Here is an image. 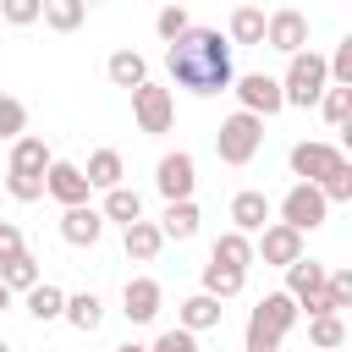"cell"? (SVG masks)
I'll return each instance as SVG.
<instances>
[{
  "mask_svg": "<svg viewBox=\"0 0 352 352\" xmlns=\"http://www.w3.org/2000/svg\"><path fill=\"white\" fill-rule=\"evenodd\" d=\"M165 72H170V82L187 88V94H226V88L236 82V72H231V44H226L214 28H187L182 38H170Z\"/></svg>",
  "mask_w": 352,
  "mask_h": 352,
  "instance_id": "obj_1",
  "label": "cell"
},
{
  "mask_svg": "<svg viewBox=\"0 0 352 352\" xmlns=\"http://www.w3.org/2000/svg\"><path fill=\"white\" fill-rule=\"evenodd\" d=\"M297 324V302L286 292H270L258 297V308L248 314V336H242V352H280L286 330Z\"/></svg>",
  "mask_w": 352,
  "mask_h": 352,
  "instance_id": "obj_2",
  "label": "cell"
},
{
  "mask_svg": "<svg viewBox=\"0 0 352 352\" xmlns=\"http://www.w3.org/2000/svg\"><path fill=\"white\" fill-rule=\"evenodd\" d=\"M324 88H330L324 55L297 50V55H292V66H286V77H280V99H286V104H297V110H308V104H319V94H324Z\"/></svg>",
  "mask_w": 352,
  "mask_h": 352,
  "instance_id": "obj_3",
  "label": "cell"
},
{
  "mask_svg": "<svg viewBox=\"0 0 352 352\" xmlns=\"http://www.w3.org/2000/svg\"><path fill=\"white\" fill-rule=\"evenodd\" d=\"M258 143H264V121L248 116V110H231V116L220 121V132H214V154H220L226 165H248V160L258 154Z\"/></svg>",
  "mask_w": 352,
  "mask_h": 352,
  "instance_id": "obj_4",
  "label": "cell"
},
{
  "mask_svg": "<svg viewBox=\"0 0 352 352\" xmlns=\"http://www.w3.org/2000/svg\"><path fill=\"white\" fill-rule=\"evenodd\" d=\"M132 116H138V132H170V121H176V99H170V88H160V82H138V88H132Z\"/></svg>",
  "mask_w": 352,
  "mask_h": 352,
  "instance_id": "obj_5",
  "label": "cell"
},
{
  "mask_svg": "<svg viewBox=\"0 0 352 352\" xmlns=\"http://www.w3.org/2000/svg\"><path fill=\"white\" fill-rule=\"evenodd\" d=\"M236 104L248 110V116H275V110H286V99H280V77H270V72H248V77H236Z\"/></svg>",
  "mask_w": 352,
  "mask_h": 352,
  "instance_id": "obj_6",
  "label": "cell"
},
{
  "mask_svg": "<svg viewBox=\"0 0 352 352\" xmlns=\"http://www.w3.org/2000/svg\"><path fill=\"white\" fill-rule=\"evenodd\" d=\"M324 214H330V204L319 198L314 182H297L280 198V226H292V231H314V226H324Z\"/></svg>",
  "mask_w": 352,
  "mask_h": 352,
  "instance_id": "obj_7",
  "label": "cell"
},
{
  "mask_svg": "<svg viewBox=\"0 0 352 352\" xmlns=\"http://www.w3.org/2000/svg\"><path fill=\"white\" fill-rule=\"evenodd\" d=\"M264 44H270V50H286V55L308 50V16L292 11V6L270 11V16H264Z\"/></svg>",
  "mask_w": 352,
  "mask_h": 352,
  "instance_id": "obj_8",
  "label": "cell"
},
{
  "mask_svg": "<svg viewBox=\"0 0 352 352\" xmlns=\"http://www.w3.org/2000/svg\"><path fill=\"white\" fill-rule=\"evenodd\" d=\"M192 182H198V165H192V154H187V148H176V154H165V160L154 165V187L165 192V204L192 198Z\"/></svg>",
  "mask_w": 352,
  "mask_h": 352,
  "instance_id": "obj_9",
  "label": "cell"
},
{
  "mask_svg": "<svg viewBox=\"0 0 352 352\" xmlns=\"http://www.w3.org/2000/svg\"><path fill=\"white\" fill-rule=\"evenodd\" d=\"M253 258H264V264H275V270H286L292 258H302V231H292V226H280V220H270V226L258 231V242H253Z\"/></svg>",
  "mask_w": 352,
  "mask_h": 352,
  "instance_id": "obj_10",
  "label": "cell"
},
{
  "mask_svg": "<svg viewBox=\"0 0 352 352\" xmlns=\"http://www.w3.org/2000/svg\"><path fill=\"white\" fill-rule=\"evenodd\" d=\"M44 192L60 204V209H72V204H88V176H82V165H66V160H50V170H44Z\"/></svg>",
  "mask_w": 352,
  "mask_h": 352,
  "instance_id": "obj_11",
  "label": "cell"
},
{
  "mask_svg": "<svg viewBox=\"0 0 352 352\" xmlns=\"http://www.w3.org/2000/svg\"><path fill=\"white\" fill-rule=\"evenodd\" d=\"M160 302H165V292H160V280H148V275L126 280V292H121V314H126L132 324H148V319H160Z\"/></svg>",
  "mask_w": 352,
  "mask_h": 352,
  "instance_id": "obj_12",
  "label": "cell"
},
{
  "mask_svg": "<svg viewBox=\"0 0 352 352\" xmlns=\"http://www.w3.org/2000/svg\"><path fill=\"white\" fill-rule=\"evenodd\" d=\"M60 236H66L72 248H94V242L104 236V214H99L94 204H72V209L60 214Z\"/></svg>",
  "mask_w": 352,
  "mask_h": 352,
  "instance_id": "obj_13",
  "label": "cell"
},
{
  "mask_svg": "<svg viewBox=\"0 0 352 352\" xmlns=\"http://www.w3.org/2000/svg\"><path fill=\"white\" fill-rule=\"evenodd\" d=\"M336 160H346L336 143H297L292 148V176H302V182H319Z\"/></svg>",
  "mask_w": 352,
  "mask_h": 352,
  "instance_id": "obj_14",
  "label": "cell"
},
{
  "mask_svg": "<svg viewBox=\"0 0 352 352\" xmlns=\"http://www.w3.org/2000/svg\"><path fill=\"white\" fill-rule=\"evenodd\" d=\"M264 226H270V198H264V192H253V187H248V192H236V198H231V231L258 236Z\"/></svg>",
  "mask_w": 352,
  "mask_h": 352,
  "instance_id": "obj_15",
  "label": "cell"
},
{
  "mask_svg": "<svg viewBox=\"0 0 352 352\" xmlns=\"http://www.w3.org/2000/svg\"><path fill=\"white\" fill-rule=\"evenodd\" d=\"M209 264H226V270H242V275H248V264H253V236H242V231H220L214 248H209Z\"/></svg>",
  "mask_w": 352,
  "mask_h": 352,
  "instance_id": "obj_16",
  "label": "cell"
},
{
  "mask_svg": "<svg viewBox=\"0 0 352 352\" xmlns=\"http://www.w3.org/2000/svg\"><path fill=\"white\" fill-rule=\"evenodd\" d=\"M60 319H66L72 330H82V336H94V330L104 324V302H99V292H77V297H66V308H60Z\"/></svg>",
  "mask_w": 352,
  "mask_h": 352,
  "instance_id": "obj_17",
  "label": "cell"
},
{
  "mask_svg": "<svg viewBox=\"0 0 352 352\" xmlns=\"http://www.w3.org/2000/svg\"><path fill=\"white\" fill-rule=\"evenodd\" d=\"M82 176H88V187L110 192V187H121L126 165H121V154H116V148H94V154H88V165H82Z\"/></svg>",
  "mask_w": 352,
  "mask_h": 352,
  "instance_id": "obj_18",
  "label": "cell"
},
{
  "mask_svg": "<svg viewBox=\"0 0 352 352\" xmlns=\"http://www.w3.org/2000/svg\"><path fill=\"white\" fill-rule=\"evenodd\" d=\"M160 236H170V242H187V236H198V204H192V198H176V204H165V214H160Z\"/></svg>",
  "mask_w": 352,
  "mask_h": 352,
  "instance_id": "obj_19",
  "label": "cell"
},
{
  "mask_svg": "<svg viewBox=\"0 0 352 352\" xmlns=\"http://www.w3.org/2000/svg\"><path fill=\"white\" fill-rule=\"evenodd\" d=\"M220 314H226V308H220V302H214L209 292H192V297H187V302L176 308L182 330H192V336H198V330H214V324H220Z\"/></svg>",
  "mask_w": 352,
  "mask_h": 352,
  "instance_id": "obj_20",
  "label": "cell"
},
{
  "mask_svg": "<svg viewBox=\"0 0 352 352\" xmlns=\"http://www.w3.org/2000/svg\"><path fill=\"white\" fill-rule=\"evenodd\" d=\"M50 160H55V154L44 148V138H28V132H22V138L11 143V170H22V176H44Z\"/></svg>",
  "mask_w": 352,
  "mask_h": 352,
  "instance_id": "obj_21",
  "label": "cell"
},
{
  "mask_svg": "<svg viewBox=\"0 0 352 352\" xmlns=\"http://www.w3.org/2000/svg\"><path fill=\"white\" fill-rule=\"evenodd\" d=\"M121 248H126V258L148 264V258L165 248V236H160V226H154V220H132V226H126V236H121Z\"/></svg>",
  "mask_w": 352,
  "mask_h": 352,
  "instance_id": "obj_22",
  "label": "cell"
},
{
  "mask_svg": "<svg viewBox=\"0 0 352 352\" xmlns=\"http://www.w3.org/2000/svg\"><path fill=\"white\" fill-rule=\"evenodd\" d=\"M104 72H110L116 88H138V82H148V60H143L138 50H116V55L104 60Z\"/></svg>",
  "mask_w": 352,
  "mask_h": 352,
  "instance_id": "obj_23",
  "label": "cell"
},
{
  "mask_svg": "<svg viewBox=\"0 0 352 352\" xmlns=\"http://www.w3.org/2000/svg\"><path fill=\"white\" fill-rule=\"evenodd\" d=\"M0 286L6 292H28V286H38V258L22 248V253H11V258H0Z\"/></svg>",
  "mask_w": 352,
  "mask_h": 352,
  "instance_id": "obj_24",
  "label": "cell"
},
{
  "mask_svg": "<svg viewBox=\"0 0 352 352\" xmlns=\"http://www.w3.org/2000/svg\"><path fill=\"white\" fill-rule=\"evenodd\" d=\"M99 214L116 220V226H132V220H143V198H138L132 187H110L104 204H99Z\"/></svg>",
  "mask_w": 352,
  "mask_h": 352,
  "instance_id": "obj_25",
  "label": "cell"
},
{
  "mask_svg": "<svg viewBox=\"0 0 352 352\" xmlns=\"http://www.w3.org/2000/svg\"><path fill=\"white\" fill-rule=\"evenodd\" d=\"M22 297H28V314H33L38 324H50V319H60V308H66V292H60V286H50V280H38V286H28Z\"/></svg>",
  "mask_w": 352,
  "mask_h": 352,
  "instance_id": "obj_26",
  "label": "cell"
},
{
  "mask_svg": "<svg viewBox=\"0 0 352 352\" xmlns=\"http://www.w3.org/2000/svg\"><path fill=\"white\" fill-rule=\"evenodd\" d=\"M314 286H324V264H319V258H292V264H286V297L297 302V297L314 292Z\"/></svg>",
  "mask_w": 352,
  "mask_h": 352,
  "instance_id": "obj_27",
  "label": "cell"
},
{
  "mask_svg": "<svg viewBox=\"0 0 352 352\" xmlns=\"http://www.w3.org/2000/svg\"><path fill=\"white\" fill-rule=\"evenodd\" d=\"M226 44H264V11H258V6H236Z\"/></svg>",
  "mask_w": 352,
  "mask_h": 352,
  "instance_id": "obj_28",
  "label": "cell"
},
{
  "mask_svg": "<svg viewBox=\"0 0 352 352\" xmlns=\"http://www.w3.org/2000/svg\"><path fill=\"white\" fill-rule=\"evenodd\" d=\"M242 286H248V275H242V270H226V264H204V292H209L214 302L236 297Z\"/></svg>",
  "mask_w": 352,
  "mask_h": 352,
  "instance_id": "obj_29",
  "label": "cell"
},
{
  "mask_svg": "<svg viewBox=\"0 0 352 352\" xmlns=\"http://www.w3.org/2000/svg\"><path fill=\"white\" fill-rule=\"evenodd\" d=\"M308 341L324 346V352H341V346H346V324H341V314H314V319H308Z\"/></svg>",
  "mask_w": 352,
  "mask_h": 352,
  "instance_id": "obj_30",
  "label": "cell"
},
{
  "mask_svg": "<svg viewBox=\"0 0 352 352\" xmlns=\"http://www.w3.org/2000/svg\"><path fill=\"white\" fill-rule=\"evenodd\" d=\"M55 33H77L82 28V16H88V6L82 0H44V11H38Z\"/></svg>",
  "mask_w": 352,
  "mask_h": 352,
  "instance_id": "obj_31",
  "label": "cell"
},
{
  "mask_svg": "<svg viewBox=\"0 0 352 352\" xmlns=\"http://www.w3.org/2000/svg\"><path fill=\"white\" fill-rule=\"evenodd\" d=\"M314 187H319V198H324V204H346V198H352V165H346V160H336Z\"/></svg>",
  "mask_w": 352,
  "mask_h": 352,
  "instance_id": "obj_32",
  "label": "cell"
},
{
  "mask_svg": "<svg viewBox=\"0 0 352 352\" xmlns=\"http://www.w3.org/2000/svg\"><path fill=\"white\" fill-rule=\"evenodd\" d=\"M319 110H324L330 126H346V116H352V88H336V82H330V88L319 94Z\"/></svg>",
  "mask_w": 352,
  "mask_h": 352,
  "instance_id": "obj_33",
  "label": "cell"
},
{
  "mask_svg": "<svg viewBox=\"0 0 352 352\" xmlns=\"http://www.w3.org/2000/svg\"><path fill=\"white\" fill-rule=\"evenodd\" d=\"M6 192L16 204H38L44 198V176H22V170H6Z\"/></svg>",
  "mask_w": 352,
  "mask_h": 352,
  "instance_id": "obj_34",
  "label": "cell"
},
{
  "mask_svg": "<svg viewBox=\"0 0 352 352\" xmlns=\"http://www.w3.org/2000/svg\"><path fill=\"white\" fill-rule=\"evenodd\" d=\"M22 126H28V110H22V99H11V94H0V138H22Z\"/></svg>",
  "mask_w": 352,
  "mask_h": 352,
  "instance_id": "obj_35",
  "label": "cell"
},
{
  "mask_svg": "<svg viewBox=\"0 0 352 352\" xmlns=\"http://www.w3.org/2000/svg\"><path fill=\"white\" fill-rule=\"evenodd\" d=\"M324 72H330V82H336V88H352V38H341V44H336V55L324 60Z\"/></svg>",
  "mask_w": 352,
  "mask_h": 352,
  "instance_id": "obj_36",
  "label": "cell"
},
{
  "mask_svg": "<svg viewBox=\"0 0 352 352\" xmlns=\"http://www.w3.org/2000/svg\"><path fill=\"white\" fill-rule=\"evenodd\" d=\"M324 292H330V308H352V270H324Z\"/></svg>",
  "mask_w": 352,
  "mask_h": 352,
  "instance_id": "obj_37",
  "label": "cell"
},
{
  "mask_svg": "<svg viewBox=\"0 0 352 352\" xmlns=\"http://www.w3.org/2000/svg\"><path fill=\"white\" fill-rule=\"evenodd\" d=\"M38 11H44V0H0V16H6L11 28H33Z\"/></svg>",
  "mask_w": 352,
  "mask_h": 352,
  "instance_id": "obj_38",
  "label": "cell"
},
{
  "mask_svg": "<svg viewBox=\"0 0 352 352\" xmlns=\"http://www.w3.org/2000/svg\"><path fill=\"white\" fill-rule=\"evenodd\" d=\"M154 28H160V38H165V44H170V38H182V33L192 28V22H187V6H165V11L154 16Z\"/></svg>",
  "mask_w": 352,
  "mask_h": 352,
  "instance_id": "obj_39",
  "label": "cell"
},
{
  "mask_svg": "<svg viewBox=\"0 0 352 352\" xmlns=\"http://www.w3.org/2000/svg\"><path fill=\"white\" fill-rule=\"evenodd\" d=\"M148 352H204V346H198V336H192V330H182V324H176V330H160V341H154Z\"/></svg>",
  "mask_w": 352,
  "mask_h": 352,
  "instance_id": "obj_40",
  "label": "cell"
},
{
  "mask_svg": "<svg viewBox=\"0 0 352 352\" xmlns=\"http://www.w3.org/2000/svg\"><path fill=\"white\" fill-rule=\"evenodd\" d=\"M302 308H308V319H314V314H336V308H330V292H324V286L302 292V297H297V314H302Z\"/></svg>",
  "mask_w": 352,
  "mask_h": 352,
  "instance_id": "obj_41",
  "label": "cell"
},
{
  "mask_svg": "<svg viewBox=\"0 0 352 352\" xmlns=\"http://www.w3.org/2000/svg\"><path fill=\"white\" fill-rule=\"evenodd\" d=\"M11 253H22V231L11 220H0V258H11Z\"/></svg>",
  "mask_w": 352,
  "mask_h": 352,
  "instance_id": "obj_42",
  "label": "cell"
},
{
  "mask_svg": "<svg viewBox=\"0 0 352 352\" xmlns=\"http://www.w3.org/2000/svg\"><path fill=\"white\" fill-rule=\"evenodd\" d=\"M116 352H148V346H138V341H126V346H116Z\"/></svg>",
  "mask_w": 352,
  "mask_h": 352,
  "instance_id": "obj_43",
  "label": "cell"
},
{
  "mask_svg": "<svg viewBox=\"0 0 352 352\" xmlns=\"http://www.w3.org/2000/svg\"><path fill=\"white\" fill-rule=\"evenodd\" d=\"M0 308H11V292H6V286H0Z\"/></svg>",
  "mask_w": 352,
  "mask_h": 352,
  "instance_id": "obj_44",
  "label": "cell"
},
{
  "mask_svg": "<svg viewBox=\"0 0 352 352\" xmlns=\"http://www.w3.org/2000/svg\"><path fill=\"white\" fill-rule=\"evenodd\" d=\"M165 6H187V0H165Z\"/></svg>",
  "mask_w": 352,
  "mask_h": 352,
  "instance_id": "obj_45",
  "label": "cell"
},
{
  "mask_svg": "<svg viewBox=\"0 0 352 352\" xmlns=\"http://www.w3.org/2000/svg\"><path fill=\"white\" fill-rule=\"evenodd\" d=\"M0 352H11V346H6V336H0Z\"/></svg>",
  "mask_w": 352,
  "mask_h": 352,
  "instance_id": "obj_46",
  "label": "cell"
},
{
  "mask_svg": "<svg viewBox=\"0 0 352 352\" xmlns=\"http://www.w3.org/2000/svg\"><path fill=\"white\" fill-rule=\"evenodd\" d=\"M82 6H104V0H82Z\"/></svg>",
  "mask_w": 352,
  "mask_h": 352,
  "instance_id": "obj_47",
  "label": "cell"
}]
</instances>
